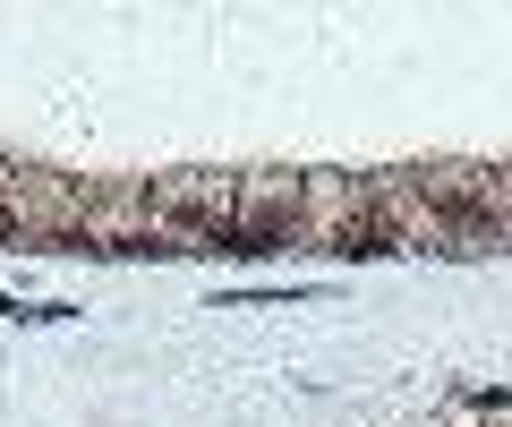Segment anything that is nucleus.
I'll use <instances>...</instances> for the list:
<instances>
[{
  "instance_id": "f257e3e1",
  "label": "nucleus",
  "mask_w": 512,
  "mask_h": 427,
  "mask_svg": "<svg viewBox=\"0 0 512 427\" xmlns=\"http://www.w3.org/2000/svg\"><path fill=\"white\" fill-rule=\"evenodd\" d=\"M308 240V171H239V240L231 257Z\"/></svg>"
}]
</instances>
